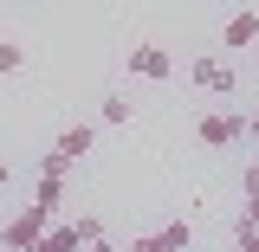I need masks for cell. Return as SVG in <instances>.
Returning a JSON list of instances; mask_svg holds the SVG:
<instances>
[{
  "label": "cell",
  "instance_id": "obj_2",
  "mask_svg": "<svg viewBox=\"0 0 259 252\" xmlns=\"http://www.w3.org/2000/svg\"><path fill=\"white\" fill-rule=\"evenodd\" d=\"M52 233V214H39V207H26V214H13V220L0 226V252H32L39 239Z\"/></svg>",
  "mask_w": 259,
  "mask_h": 252
},
{
  "label": "cell",
  "instance_id": "obj_6",
  "mask_svg": "<svg viewBox=\"0 0 259 252\" xmlns=\"http://www.w3.org/2000/svg\"><path fill=\"white\" fill-rule=\"evenodd\" d=\"M130 71H136V78H168L175 59H168L162 45H130Z\"/></svg>",
  "mask_w": 259,
  "mask_h": 252
},
{
  "label": "cell",
  "instance_id": "obj_13",
  "mask_svg": "<svg viewBox=\"0 0 259 252\" xmlns=\"http://www.w3.org/2000/svg\"><path fill=\"white\" fill-rule=\"evenodd\" d=\"M84 252H117V246H110V239H97V246H84Z\"/></svg>",
  "mask_w": 259,
  "mask_h": 252
},
{
  "label": "cell",
  "instance_id": "obj_8",
  "mask_svg": "<svg viewBox=\"0 0 259 252\" xmlns=\"http://www.w3.org/2000/svg\"><path fill=\"white\" fill-rule=\"evenodd\" d=\"M59 200H65V181H39V188H32V207H39V214H59Z\"/></svg>",
  "mask_w": 259,
  "mask_h": 252
},
{
  "label": "cell",
  "instance_id": "obj_5",
  "mask_svg": "<svg viewBox=\"0 0 259 252\" xmlns=\"http://www.w3.org/2000/svg\"><path fill=\"white\" fill-rule=\"evenodd\" d=\"M91 142H97V129H91V123H71V129H59V142H52V156H65L71 168H78V162L91 156Z\"/></svg>",
  "mask_w": 259,
  "mask_h": 252
},
{
  "label": "cell",
  "instance_id": "obj_12",
  "mask_svg": "<svg viewBox=\"0 0 259 252\" xmlns=\"http://www.w3.org/2000/svg\"><path fill=\"white\" fill-rule=\"evenodd\" d=\"M240 220H246V226L259 233V200H246V207H240Z\"/></svg>",
  "mask_w": 259,
  "mask_h": 252
},
{
  "label": "cell",
  "instance_id": "obj_1",
  "mask_svg": "<svg viewBox=\"0 0 259 252\" xmlns=\"http://www.w3.org/2000/svg\"><path fill=\"white\" fill-rule=\"evenodd\" d=\"M97 239H104V220H97V214H78L71 226H52L32 252H84V246H97Z\"/></svg>",
  "mask_w": 259,
  "mask_h": 252
},
{
  "label": "cell",
  "instance_id": "obj_3",
  "mask_svg": "<svg viewBox=\"0 0 259 252\" xmlns=\"http://www.w3.org/2000/svg\"><path fill=\"white\" fill-rule=\"evenodd\" d=\"M194 136H201L207 149H233V142L246 136V117H240V110H207V117L194 123Z\"/></svg>",
  "mask_w": 259,
  "mask_h": 252
},
{
  "label": "cell",
  "instance_id": "obj_7",
  "mask_svg": "<svg viewBox=\"0 0 259 252\" xmlns=\"http://www.w3.org/2000/svg\"><path fill=\"white\" fill-rule=\"evenodd\" d=\"M221 45H233V52H240V45H259V13H253V7H240V13L227 20Z\"/></svg>",
  "mask_w": 259,
  "mask_h": 252
},
{
  "label": "cell",
  "instance_id": "obj_14",
  "mask_svg": "<svg viewBox=\"0 0 259 252\" xmlns=\"http://www.w3.org/2000/svg\"><path fill=\"white\" fill-rule=\"evenodd\" d=\"M246 136H259V117H246Z\"/></svg>",
  "mask_w": 259,
  "mask_h": 252
},
{
  "label": "cell",
  "instance_id": "obj_4",
  "mask_svg": "<svg viewBox=\"0 0 259 252\" xmlns=\"http://www.w3.org/2000/svg\"><path fill=\"white\" fill-rule=\"evenodd\" d=\"M188 78L201 84V91H214V97H233V84H240V71H233L227 59H214V52H207V59H194Z\"/></svg>",
  "mask_w": 259,
  "mask_h": 252
},
{
  "label": "cell",
  "instance_id": "obj_10",
  "mask_svg": "<svg viewBox=\"0 0 259 252\" xmlns=\"http://www.w3.org/2000/svg\"><path fill=\"white\" fill-rule=\"evenodd\" d=\"M97 117H104V123H130V97H104Z\"/></svg>",
  "mask_w": 259,
  "mask_h": 252
},
{
  "label": "cell",
  "instance_id": "obj_15",
  "mask_svg": "<svg viewBox=\"0 0 259 252\" xmlns=\"http://www.w3.org/2000/svg\"><path fill=\"white\" fill-rule=\"evenodd\" d=\"M0 181H7V162H0Z\"/></svg>",
  "mask_w": 259,
  "mask_h": 252
},
{
  "label": "cell",
  "instance_id": "obj_9",
  "mask_svg": "<svg viewBox=\"0 0 259 252\" xmlns=\"http://www.w3.org/2000/svg\"><path fill=\"white\" fill-rule=\"evenodd\" d=\"M26 65V45H13V39H0V78H13Z\"/></svg>",
  "mask_w": 259,
  "mask_h": 252
},
{
  "label": "cell",
  "instance_id": "obj_11",
  "mask_svg": "<svg viewBox=\"0 0 259 252\" xmlns=\"http://www.w3.org/2000/svg\"><path fill=\"white\" fill-rule=\"evenodd\" d=\"M240 188H246V200H259V162L246 168V175H240Z\"/></svg>",
  "mask_w": 259,
  "mask_h": 252
}]
</instances>
